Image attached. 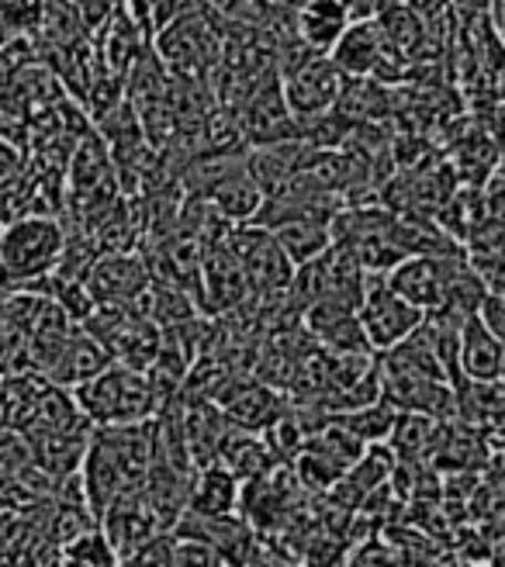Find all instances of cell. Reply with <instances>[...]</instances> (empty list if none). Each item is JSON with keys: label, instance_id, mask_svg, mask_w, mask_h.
Segmentation results:
<instances>
[{"label": "cell", "instance_id": "1", "mask_svg": "<svg viewBox=\"0 0 505 567\" xmlns=\"http://www.w3.org/2000/svg\"><path fill=\"white\" fill-rule=\"evenodd\" d=\"M70 394L91 425H118V422L153 419L159 409L146 371L115 363V360H107L94 378L76 384Z\"/></svg>", "mask_w": 505, "mask_h": 567}, {"label": "cell", "instance_id": "2", "mask_svg": "<svg viewBox=\"0 0 505 567\" xmlns=\"http://www.w3.org/2000/svg\"><path fill=\"white\" fill-rule=\"evenodd\" d=\"M156 60L181 80H212L221 52V14L215 4L202 0L190 11L166 21L153 35Z\"/></svg>", "mask_w": 505, "mask_h": 567}, {"label": "cell", "instance_id": "3", "mask_svg": "<svg viewBox=\"0 0 505 567\" xmlns=\"http://www.w3.org/2000/svg\"><path fill=\"white\" fill-rule=\"evenodd\" d=\"M63 215H21L0 225V267L18 284L52 274L63 252Z\"/></svg>", "mask_w": 505, "mask_h": 567}, {"label": "cell", "instance_id": "4", "mask_svg": "<svg viewBox=\"0 0 505 567\" xmlns=\"http://www.w3.org/2000/svg\"><path fill=\"white\" fill-rule=\"evenodd\" d=\"M277 73H280L285 104L291 111V118L298 122V138H301V125L329 115L347 80L326 52H312V49L298 52L295 60H288Z\"/></svg>", "mask_w": 505, "mask_h": 567}, {"label": "cell", "instance_id": "5", "mask_svg": "<svg viewBox=\"0 0 505 567\" xmlns=\"http://www.w3.org/2000/svg\"><path fill=\"white\" fill-rule=\"evenodd\" d=\"M426 311L415 308L412 301H405L395 288L388 284L384 274L368 270V280H363V295L357 305V319L363 326V336H368L371 350H388L402 343L409 332H415V326L423 322Z\"/></svg>", "mask_w": 505, "mask_h": 567}, {"label": "cell", "instance_id": "6", "mask_svg": "<svg viewBox=\"0 0 505 567\" xmlns=\"http://www.w3.org/2000/svg\"><path fill=\"white\" fill-rule=\"evenodd\" d=\"M249 280L252 298H267V295H280L288 288V280L295 274L291 260L285 257V249L277 246V239L270 236V229L257 221H239L221 236Z\"/></svg>", "mask_w": 505, "mask_h": 567}, {"label": "cell", "instance_id": "7", "mask_svg": "<svg viewBox=\"0 0 505 567\" xmlns=\"http://www.w3.org/2000/svg\"><path fill=\"white\" fill-rule=\"evenodd\" d=\"M150 267L135 249L128 252H97L91 270L83 274V284L94 298V305H118L146 311L150 301Z\"/></svg>", "mask_w": 505, "mask_h": 567}, {"label": "cell", "instance_id": "8", "mask_svg": "<svg viewBox=\"0 0 505 567\" xmlns=\"http://www.w3.org/2000/svg\"><path fill=\"white\" fill-rule=\"evenodd\" d=\"M326 55L336 63V70H340L343 76H374V80H381L384 66H391V63L402 66L405 73H412V63L384 42L378 21H371V18H350V24L340 32V39L329 45Z\"/></svg>", "mask_w": 505, "mask_h": 567}, {"label": "cell", "instance_id": "9", "mask_svg": "<svg viewBox=\"0 0 505 567\" xmlns=\"http://www.w3.org/2000/svg\"><path fill=\"white\" fill-rule=\"evenodd\" d=\"M97 526L107 536V544H111V550H115L118 564H128L135 557V550L143 544H150L153 536L163 529L143 485H135V488L122 492L118 498H111L97 513Z\"/></svg>", "mask_w": 505, "mask_h": 567}, {"label": "cell", "instance_id": "10", "mask_svg": "<svg viewBox=\"0 0 505 567\" xmlns=\"http://www.w3.org/2000/svg\"><path fill=\"white\" fill-rule=\"evenodd\" d=\"M107 363V353L104 347L97 343V339L83 329L80 322L70 326L55 343H49L35 363H32V371H39L45 381L52 384H60L66 391H73L76 384H83L87 378H94L101 367Z\"/></svg>", "mask_w": 505, "mask_h": 567}, {"label": "cell", "instance_id": "11", "mask_svg": "<svg viewBox=\"0 0 505 567\" xmlns=\"http://www.w3.org/2000/svg\"><path fill=\"white\" fill-rule=\"evenodd\" d=\"M239 132L246 146H267V142H288L298 138V122L285 104V91H280V73L264 80L260 87H252L236 107Z\"/></svg>", "mask_w": 505, "mask_h": 567}, {"label": "cell", "instance_id": "12", "mask_svg": "<svg viewBox=\"0 0 505 567\" xmlns=\"http://www.w3.org/2000/svg\"><path fill=\"white\" fill-rule=\"evenodd\" d=\"M502 371H505L502 339L488 332L478 316H467L457 336V378L502 381Z\"/></svg>", "mask_w": 505, "mask_h": 567}, {"label": "cell", "instance_id": "13", "mask_svg": "<svg viewBox=\"0 0 505 567\" xmlns=\"http://www.w3.org/2000/svg\"><path fill=\"white\" fill-rule=\"evenodd\" d=\"M350 18L353 11L347 0H301V8L295 11L291 21V32L312 52H329V45L340 39Z\"/></svg>", "mask_w": 505, "mask_h": 567}, {"label": "cell", "instance_id": "14", "mask_svg": "<svg viewBox=\"0 0 505 567\" xmlns=\"http://www.w3.org/2000/svg\"><path fill=\"white\" fill-rule=\"evenodd\" d=\"M239 505V481L221 467L208 464L198 467L190 477V495H187V516H202V519H218V516H233Z\"/></svg>", "mask_w": 505, "mask_h": 567}, {"label": "cell", "instance_id": "15", "mask_svg": "<svg viewBox=\"0 0 505 567\" xmlns=\"http://www.w3.org/2000/svg\"><path fill=\"white\" fill-rule=\"evenodd\" d=\"M194 197H205V202L229 225L252 221V215H257L260 205H264V190L257 187V181L246 174V159L236 169H229L221 181H215L205 194H194Z\"/></svg>", "mask_w": 505, "mask_h": 567}, {"label": "cell", "instance_id": "16", "mask_svg": "<svg viewBox=\"0 0 505 567\" xmlns=\"http://www.w3.org/2000/svg\"><path fill=\"white\" fill-rule=\"evenodd\" d=\"M32 461L55 481H63L80 471L83 450H87L91 430H66V433H45V436H24Z\"/></svg>", "mask_w": 505, "mask_h": 567}, {"label": "cell", "instance_id": "17", "mask_svg": "<svg viewBox=\"0 0 505 567\" xmlns=\"http://www.w3.org/2000/svg\"><path fill=\"white\" fill-rule=\"evenodd\" d=\"M215 8L229 21L264 28V32H285V28H291L301 0H218Z\"/></svg>", "mask_w": 505, "mask_h": 567}, {"label": "cell", "instance_id": "18", "mask_svg": "<svg viewBox=\"0 0 505 567\" xmlns=\"http://www.w3.org/2000/svg\"><path fill=\"white\" fill-rule=\"evenodd\" d=\"M270 236L277 239L280 249H285L291 267L316 260L319 252L332 243L329 221H285V225H274Z\"/></svg>", "mask_w": 505, "mask_h": 567}, {"label": "cell", "instance_id": "19", "mask_svg": "<svg viewBox=\"0 0 505 567\" xmlns=\"http://www.w3.org/2000/svg\"><path fill=\"white\" fill-rule=\"evenodd\" d=\"M194 4H202V0H122L125 14L132 18V24L150 42H153V35L159 32L166 21H174L177 14L190 11Z\"/></svg>", "mask_w": 505, "mask_h": 567}, {"label": "cell", "instance_id": "20", "mask_svg": "<svg viewBox=\"0 0 505 567\" xmlns=\"http://www.w3.org/2000/svg\"><path fill=\"white\" fill-rule=\"evenodd\" d=\"M60 564H97V567H104V564H118V557H115V550H111L101 526H91V529L70 536V540L60 547Z\"/></svg>", "mask_w": 505, "mask_h": 567}, {"label": "cell", "instance_id": "21", "mask_svg": "<svg viewBox=\"0 0 505 567\" xmlns=\"http://www.w3.org/2000/svg\"><path fill=\"white\" fill-rule=\"evenodd\" d=\"M49 0H0V39L35 35Z\"/></svg>", "mask_w": 505, "mask_h": 567}, {"label": "cell", "instance_id": "22", "mask_svg": "<svg viewBox=\"0 0 505 567\" xmlns=\"http://www.w3.org/2000/svg\"><path fill=\"white\" fill-rule=\"evenodd\" d=\"M66 4L76 14V21L83 24V32L94 39L101 28L107 24V18L122 8V0H66Z\"/></svg>", "mask_w": 505, "mask_h": 567}, {"label": "cell", "instance_id": "23", "mask_svg": "<svg viewBox=\"0 0 505 567\" xmlns=\"http://www.w3.org/2000/svg\"><path fill=\"white\" fill-rule=\"evenodd\" d=\"M474 316L482 319V326L488 332H495L498 339H505V298H502V291H485L482 301H478V308H474Z\"/></svg>", "mask_w": 505, "mask_h": 567}, {"label": "cell", "instance_id": "24", "mask_svg": "<svg viewBox=\"0 0 505 567\" xmlns=\"http://www.w3.org/2000/svg\"><path fill=\"white\" fill-rule=\"evenodd\" d=\"M488 4H492V0H446V8H451V14L461 24H467L474 18H485L488 14Z\"/></svg>", "mask_w": 505, "mask_h": 567}, {"label": "cell", "instance_id": "25", "mask_svg": "<svg viewBox=\"0 0 505 567\" xmlns=\"http://www.w3.org/2000/svg\"><path fill=\"white\" fill-rule=\"evenodd\" d=\"M0 42H4V39H0Z\"/></svg>", "mask_w": 505, "mask_h": 567}]
</instances>
